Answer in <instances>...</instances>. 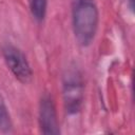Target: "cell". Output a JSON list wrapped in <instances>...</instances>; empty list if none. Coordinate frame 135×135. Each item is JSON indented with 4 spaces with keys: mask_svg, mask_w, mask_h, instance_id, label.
I'll return each instance as SVG.
<instances>
[{
    "mask_svg": "<svg viewBox=\"0 0 135 135\" xmlns=\"http://www.w3.org/2000/svg\"><path fill=\"white\" fill-rule=\"evenodd\" d=\"M38 123L43 134H59L60 128L58 122L55 101L49 93L41 96L38 110Z\"/></svg>",
    "mask_w": 135,
    "mask_h": 135,
    "instance_id": "277c9868",
    "label": "cell"
},
{
    "mask_svg": "<svg viewBox=\"0 0 135 135\" xmlns=\"http://www.w3.org/2000/svg\"><path fill=\"white\" fill-rule=\"evenodd\" d=\"M13 131V121L6 104L0 96V132L11 133Z\"/></svg>",
    "mask_w": 135,
    "mask_h": 135,
    "instance_id": "8992f818",
    "label": "cell"
},
{
    "mask_svg": "<svg viewBox=\"0 0 135 135\" xmlns=\"http://www.w3.org/2000/svg\"><path fill=\"white\" fill-rule=\"evenodd\" d=\"M61 92L66 114H78L84 100V78L76 63H71L64 69L61 77Z\"/></svg>",
    "mask_w": 135,
    "mask_h": 135,
    "instance_id": "7a4b0ae2",
    "label": "cell"
},
{
    "mask_svg": "<svg viewBox=\"0 0 135 135\" xmlns=\"http://www.w3.org/2000/svg\"><path fill=\"white\" fill-rule=\"evenodd\" d=\"M47 2L49 0H27L31 15L36 22L41 23L45 19L47 12Z\"/></svg>",
    "mask_w": 135,
    "mask_h": 135,
    "instance_id": "5b68a950",
    "label": "cell"
},
{
    "mask_svg": "<svg viewBox=\"0 0 135 135\" xmlns=\"http://www.w3.org/2000/svg\"><path fill=\"white\" fill-rule=\"evenodd\" d=\"M1 55L13 76L21 83H28L33 78V70L25 54L16 45L5 43L1 46Z\"/></svg>",
    "mask_w": 135,
    "mask_h": 135,
    "instance_id": "3957f363",
    "label": "cell"
},
{
    "mask_svg": "<svg viewBox=\"0 0 135 135\" xmlns=\"http://www.w3.org/2000/svg\"><path fill=\"white\" fill-rule=\"evenodd\" d=\"M72 27L75 40L82 47L94 41L99 24V11L94 0H73Z\"/></svg>",
    "mask_w": 135,
    "mask_h": 135,
    "instance_id": "6da1fadb",
    "label": "cell"
}]
</instances>
